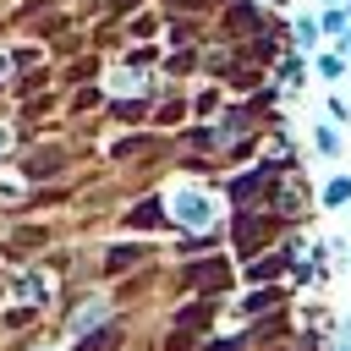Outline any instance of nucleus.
<instances>
[{
    "label": "nucleus",
    "instance_id": "nucleus-7",
    "mask_svg": "<svg viewBox=\"0 0 351 351\" xmlns=\"http://www.w3.org/2000/svg\"><path fill=\"white\" fill-rule=\"evenodd\" d=\"M121 66H126V71H148V66H159V44H132V49L121 55Z\"/></svg>",
    "mask_w": 351,
    "mask_h": 351
},
{
    "label": "nucleus",
    "instance_id": "nucleus-4",
    "mask_svg": "<svg viewBox=\"0 0 351 351\" xmlns=\"http://www.w3.org/2000/svg\"><path fill=\"white\" fill-rule=\"evenodd\" d=\"M60 165H66V148H44V154H27V159H22V176L44 181V176H55Z\"/></svg>",
    "mask_w": 351,
    "mask_h": 351
},
{
    "label": "nucleus",
    "instance_id": "nucleus-1",
    "mask_svg": "<svg viewBox=\"0 0 351 351\" xmlns=\"http://www.w3.org/2000/svg\"><path fill=\"white\" fill-rule=\"evenodd\" d=\"M219 27H225L230 38H258V33H269V16H263L258 0H230L225 16H219Z\"/></svg>",
    "mask_w": 351,
    "mask_h": 351
},
{
    "label": "nucleus",
    "instance_id": "nucleus-12",
    "mask_svg": "<svg viewBox=\"0 0 351 351\" xmlns=\"http://www.w3.org/2000/svg\"><path fill=\"white\" fill-rule=\"evenodd\" d=\"M44 88H49V71H44V66H38V71L27 66V77H16L11 93H16V99H33V93H44Z\"/></svg>",
    "mask_w": 351,
    "mask_h": 351
},
{
    "label": "nucleus",
    "instance_id": "nucleus-2",
    "mask_svg": "<svg viewBox=\"0 0 351 351\" xmlns=\"http://www.w3.org/2000/svg\"><path fill=\"white\" fill-rule=\"evenodd\" d=\"M104 110H110V121H121V126H143L148 110H154V99H148V93H121V99H110Z\"/></svg>",
    "mask_w": 351,
    "mask_h": 351
},
{
    "label": "nucleus",
    "instance_id": "nucleus-6",
    "mask_svg": "<svg viewBox=\"0 0 351 351\" xmlns=\"http://www.w3.org/2000/svg\"><path fill=\"white\" fill-rule=\"evenodd\" d=\"M313 148H318L324 159H340V148H346V137H340V132H335L329 121H318V126H313Z\"/></svg>",
    "mask_w": 351,
    "mask_h": 351
},
{
    "label": "nucleus",
    "instance_id": "nucleus-28",
    "mask_svg": "<svg viewBox=\"0 0 351 351\" xmlns=\"http://www.w3.org/2000/svg\"><path fill=\"white\" fill-rule=\"evenodd\" d=\"M324 5H340V0H324Z\"/></svg>",
    "mask_w": 351,
    "mask_h": 351
},
{
    "label": "nucleus",
    "instance_id": "nucleus-18",
    "mask_svg": "<svg viewBox=\"0 0 351 351\" xmlns=\"http://www.w3.org/2000/svg\"><path fill=\"white\" fill-rule=\"evenodd\" d=\"M214 0H165V11L170 16H197V11H208Z\"/></svg>",
    "mask_w": 351,
    "mask_h": 351
},
{
    "label": "nucleus",
    "instance_id": "nucleus-21",
    "mask_svg": "<svg viewBox=\"0 0 351 351\" xmlns=\"http://www.w3.org/2000/svg\"><path fill=\"white\" fill-rule=\"evenodd\" d=\"M93 71H99V60L88 55V60H77V66H66V82H88Z\"/></svg>",
    "mask_w": 351,
    "mask_h": 351
},
{
    "label": "nucleus",
    "instance_id": "nucleus-11",
    "mask_svg": "<svg viewBox=\"0 0 351 351\" xmlns=\"http://www.w3.org/2000/svg\"><path fill=\"white\" fill-rule=\"evenodd\" d=\"M291 38H296V44H302V49H307V55H313V49H318V38H324V33H318V22H313V16H296V22H291Z\"/></svg>",
    "mask_w": 351,
    "mask_h": 351
},
{
    "label": "nucleus",
    "instance_id": "nucleus-15",
    "mask_svg": "<svg viewBox=\"0 0 351 351\" xmlns=\"http://www.w3.org/2000/svg\"><path fill=\"white\" fill-rule=\"evenodd\" d=\"M214 110H219V88H197L186 99V115H214Z\"/></svg>",
    "mask_w": 351,
    "mask_h": 351
},
{
    "label": "nucleus",
    "instance_id": "nucleus-8",
    "mask_svg": "<svg viewBox=\"0 0 351 351\" xmlns=\"http://www.w3.org/2000/svg\"><path fill=\"white\" fill-rule=\"evenodd\" d=\"M313 71H318V77H329V82H335V77H346V55H340V44H335V49H324V55H313Z\"/></svg>",
    "mask_w": 351,
    "mask_h": 351
},
{
    "label": "nucleus",
    "instance_id": "nucleus-27",
    "mask_svg": "<svg viewBox=\"0 0 351 351\" xmlns=\"http://www.w3.org/2000/svg\"><path fill=\"white\" fill-rule=\"evenodd\" d=\"M335 44H340V55H346V66H351V27H346V33L335 38Z\"/></svg>",
    "mask_w": 351,
    "mask_h": 351
},
{
    "label": "nucleus",
    "instance_id": "nucleus-5",
    "mask_svg": "<svg viewBox=\"0 0 351 351\" xmlns=\"http://www.w3.org/2000/svg\"><path fill=\"white\" fill-rule=\"evenodd\" d=\"M148 115H154V126H176V121H186V99L181 93H165L159 110H148Z\"/></svg>",
    "mask_w": 351,
    "mask_h": 351
},
{
    "label": "nucleus",
    "instance_id": "nucleus-22",
    "mask_svg": "<svg viewBox=\"0 0 351 351\" xmlns=\"http://www.w3.org/2000/svg\"><path fill=\"white\" fill-rule=\"evenodd\" d=\"M159 33V16H132V38H154Z\"/></svg>",
    "mask_w": 351,
    "mask_h": 351
},
{
    "label": "nucleus",
    "instance_id": "nucleus-17",
    "mask_svg": "<svg viewBox=\"0 0 351 351\" xmlns=\"http://www.w3.org/2000/svg\"><path fill=\"white\" fill-rule=\"evenodd\" d=\"M324 203H329V208H340V203H351V181H346V176H335V181L324 186Z\"/></svg>",
    "mask_w": 351,
    "mask_h": 351
},
{
    "label": "nucleus",
    "instance_id": "nucleus-3",
    "mask_svg": "<svg viewBox=\"0 0 351 351\" xmlns=\"http://www.w3.org/2000/svg\"><path fill=\"white\" fill-rule=\"evenodd\" d=\"M126 225H132V230H165V225H170V208H165L159 197H143V203L126 214Z\"/></svg>",
    "mask_w": 351,
    "mask_h": 351
},
{
    "label": "nucleus",
    "instance_id": "nucleus-20",
    "mask_svg": "<svg viewBox=\"0 0 351 351\" xmlns=\"http://www.w3.org/2000/svg\"><path fill=\"white\" fill-rule=\"evenodd\" d=\"M165 66H170L176 77H186V71L197 66V49H176V60H165Z\"/></svg>",
    "mask_w": 351,
    "mask_h": 351
},
{
    "label": "nucleus",
    "instance_id": "nucleus-19",
    "mask_svg": "<svg viewBox=\"0 0 351 351\" xmlns=\"http://www.w3.org/2000/svg\"><path fill=\"white\" fill-rule=\"evenodd\" d=\"M181 143H186V148H203V154H208V148H214V126H192V132H186Z\"/></svg>",
    "mask_w": 351,
    "mask_h": 351
},
{
    "label": "nucleus",
    "instance_id": "nucleus-25",
    "mask_svg": "<svg viewBox=\"0 0 351 351\" xmlns=\"http://www.w3.org/2000/svg\"><path fill=\"white\" fill-rule=\"evenodd\" d=\"M329 121H340V126H346V121H351V104H346V99H329Z\"/></svg>",
    "mask_w": 351,
    "mask_h": 351
},
{
    "label": "nucleus",
    "instance_id": "nucleus-14",
    "mask_svg": "<svg viewBox=\"0 0 351 351\" xmlns=\"http://www.w3.org/2000/svg\"><path fill=\"white\" fill-rule=\"evenodd\" d=\"M346 22H351V16H346V5H324V16H318V33L340 38V33H346Z\"/></svg>",
    "mask_w": 351,
    "mask_h": 351
},
{
    "label": "nucleus",
    "instance_id": "nucleus-13",
    "mask_svg": "<svg viewBox=\"0 0 351 351\" xmlns=\"http://www.w3.org/2000/svg\"><path fill=\"white\" fill-rule=\"evenodd\" d=\"M291 263V252H274V258H258V263H247V280H274L280 269Z\"/></svg>",
    "mask_w": 351,
    "mask_h": 351
},
{
    "label": "nucleus",
    "instance_id": "nucleus-9",
    "mask_svg": "<svg viewBox=\"0 0 351 351\" xmlns=\"http://www.w3.org/2000/svg\"><path fill=\"white\" fill-rule=\"evenodd\" d=\"M274 77H280V82H285V88L296 93V88H302V77H307V66H302V55H285V60H274Z\"/></svg>",
    "mask_w": 351,
    "mask_h": 351
},
{
    "label": "nucleus",
    "instance_id": "nucleus-16",
    "mask_svg": "<svg viewBox=\"0 0 351 351\" xmlns=\"http://www.w3.org/2000/svg\"><path fill=\"white\" fill-rule=\"evenodd\" d=\"M137 258H143V247H110V252H104V269L121 274V269H132Z\"/></svg>",
    "mask_w": 351,
    "mask_h": 351
},
{
    "label": "nucleus",
    "instance_id": "nucleus-24",
    "mask_svg": "<svg viewBox=\"0 0 351 351\" xmlns=\"http://www.w3.org/2000/svg\"><path fill=\"white\" fill-rule=\"evenodd\" d=\"M99 99H104V93H99V88H82V93H77V99H71V110H93V104H99Z\"/></svg>",
    "mask_w": 351,
    "mask_h": 351
},
{
    "label": "nucleus",
    "instance_id": "nucleus-10",
    "mask_svg": "<svg viewBox=\"0 0 351 351\" xmlns=\"http://www.w3.org/2000/svg\"><path fill=\"white\" fill-rule=\"evenodd\" d=\"M148 143H154V132H126V137L110 148V159H132V154H148Z\"/></svg>",
    "mask_w": 351,
    "mask_h": 351
},
{
    "label": "nucleus",
    "instance_id": "nucleus-23",
    "mask_svg": "<svg viewBox=\"0 0 351 351\" xmlns=\"http://www.w3.org/2000/svg\"><path fill=\"white\" fill-rule=\"evenodd\" d=\"M11 66H16V71H27V66H38V49H33V44H22V49H11Z\"/></svg>",
    "mask_w": 351,
    "mask_h": 351
},
{
    "label": "nucleus",
    "instance_id": "nucleus-26",
    "mask_svg": "<svg viewBox=\"0 0 351 351\" xmlns=\"http://www.w3.org/2000/svg\"><path fill=\"white\" fill-rule=\"evenodd\" d=\"M137 5H143V0H110V22H115V16H132Z\"/></svg>",
    "mask_w": 351,
    "mask_h": 351
}]
</instances>
